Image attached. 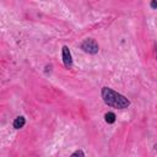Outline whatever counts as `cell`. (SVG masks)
Masks as SVG:
<instances>
[{
    "mask_svg": "<svg viewBox=\"0 0 157 157\" xmlns=\"http://www.w3.org/2000/svg\"><path fill=\"white\" fill-rule=\"evenodd\" d=\"M101 93H102V98H103L104 103L112 108L125 109L130 105V101L125 96L115 92L114 90H112L109 87H103Z\"/></svg>",
    "mask_w": 157,
    "mask_h": 157,
    "instance_id": "obj_1",
    "label": "cell"
},
{
    "mask_svg": "<svg viewBox=\"0 0 157 157\" xmlns=\"http://www.w3.org/2000/svg\"><path fill=\"white\" fill-rule=\"evenodd\" d=\"M81 49L85 53H88V54H97L98 50H99V47H98V44L94 39L87 38L81 43Z\"/></svg>",
    "mask_w": 157,
    "mask_h": 157,
    "instance_id": "obj_2",
    "label": "cell"
},
{
    "mask_svg": "<svg viewBox=\"0 0 157 157\" xmlns=\"http://www.w3.org/2000/svg\"><path fill=\"white\" fill-rule=\"evenodd\" d=\"M61 55H63V63L65 65V67L70 69L72 67V56H71V52L69 49L67 45H64L61 49Z\"/></svg>",
    "mask_w": 157,
    "mask_h": 157,
    "instance_id": "obj_3",
    "label": "cell"
},
{
    "mask_svg": "<svg viewBox=\"0 0 157 157\" xmlns=\"http://www.w3.org/2000/svg\"><path fill=\"white\" fill-rule=\"evenodd\" d=\"M25 124H26V119L23 117H17L13 120V123H12V125H13L15 129H21V128L25 126Z\"/></svg>",
    "mask_w": 157,
    "mask_h": 157,
    "instance_id": "obj_4",
    "label": "cell"
},
{
    "mask_svg": "<svg viewBox=\"0 0 157 157\" xmlns=\"http://www.w3.org/2000/svg\"><path fill=\"white\" fill-rule=\"evenodd\" d=\"M104 120H105V123H108V124H113V123L115 121V114H114L113 112L105 113V114H104Z\"/></svg>",
    "mask_w": 157,
    "mask_h": 157,
    "instance_id": "obj_5",
    "label": "cell"
},
{
    "mask_svg": "<svg viewBox=\"0 0 157 157\" xmlns=\"http://www.w3.org/2000/svg\"><path fill=\"white\" fill-rule=\"evenodd\" d=\"M70 157H85V153L82 150H76L75 152H72L70 155Z\"/></svg>",
    "mask_w": 157,
    "mask_h": 157,
    "instance_id": "obj_6",
    "label": "cell"
},
{
    "mask_svg": "<svg viewBox=\"0 0 157 157\" xmlns=\"http://www.w3.org/2000/svg\"><path fill=\"white\" fill-rule=\"evenodd\" d=\"M150 5H151V7H152V9H157V1H151V4H150Z\"/></svg>",
    "mask_w": 157,
    "mask_h": 157,
    "instance_id": "obj_7",
    "label": "cell"
},
{
    "mask_svg": "<svg viewBox=\"0 0 157 157\" xmlns=\"http://www.w3.org/2000/svg\"><path fill=\"white\" fill-rule=\"evenodd\" d=\"M155 47H156V59H157V43L155 44Z\"/></svg>",
    "mask_w": 157,
    "mask_h": 157,
    "instance_id": "obj_8",
    "label": "cell"
},
{
    "mask_svg": "<svg viewBox=\"0 0 157 157\" xmlns=\"http://www.w3.org/2000/svg\"><path fill=\"white\" fill-rule=\"evenodd\" d=\"M153 147H155V150L157 151V144H155V146H153Z\"/></svg>",
    "mask_w": 157,
    "mask_h": 157,
    "instance_id": "obj_9",
    "label": "cell"
}]
</instances>
